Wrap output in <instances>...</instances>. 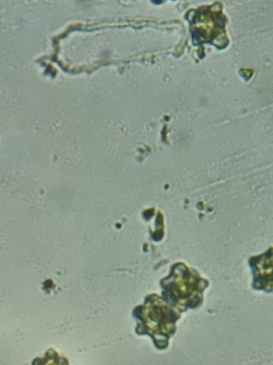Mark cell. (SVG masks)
<instances>
[{"label":"cell","instance_id":"6da1fadb","mask_svg":"<svg viewBox=\"0 0 273 365\" xmlns=\"http://www.w3.org/2000/svg\"><path fill=\"white\" fill-rule=\"evenodd\" d=\"M132 314L136 321L135 333L149 336L156 349L164 350L176 331V322L182 312L154 293L147 295L142 304L135 307Z\"/></svg>","mask_w":273,"mask_h":365},{"label":"cell","instance_id":"7a4b0ae2","mask_svg":"<svg viewBox=\"0 0 273 365\" xmlns=\"http://www.w3.org/2000/svg\"><path fill=\"white\" fill-rule=\"evenodd\" d=\"M208 286V282L205 279L178 263L172 267L168 277L161 280V297L167 304L183 313L201 306L203 294Z\"/></svg>","mask_w":273,"mask_h":365},{"label":"cell","instance_id":"3957f363","mask_svg":"<svg viewBox=\"0 0 273 365\" xmlns=\"http://www.w3.org/2000/svg\"><path fill=\"white\" fill-rule=\"evenodd\" d=\"M251 266L253 267L254 281L253 288L272 292V252L251 259Z\"/></svg>","mask_w":273,"mask_h":365},{"label":"cell","instance_id":"277c9868","mask_svg":"<svg viewBox=\"0 0 273 365\" xmlns=\"http://www.w3.org/2000/svg\"><path fill=\"white\" fill-rule=\"evenodd\" d=\"M31 365H70L68 359L60 355L53 348H49L43 356H37L33 359Z\"/></svg>","mask_w":273,"mask_h":365}]
</instances>
